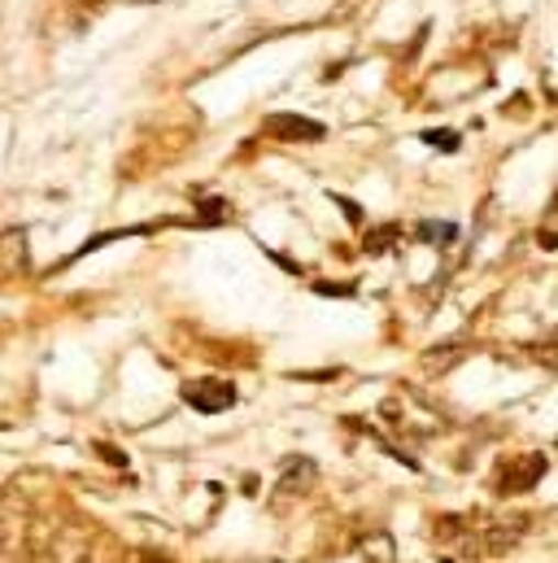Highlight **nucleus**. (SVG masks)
I'll list each match as a JSON object with an SVG mask.
<instances>
[{
  "mask_svg": "<svg viewBox=\"0 0 558 563\" xmlns=\"http://www.w3.org/2000/svg\"><path fill=\"white\" fill-rule=\"evenodd\" d=\"M0 563H31V555H26V507L13 494H0Z\"/></svg>",
  "mask_w": 558,
  "mask_h": 563,
  "instance_id": "f257e3e1",
  "label": "nucleus"
},
{
  "mask_svg": "<svg viewBox=\"0 0 558 563\" xmlns=\"http://www.w3.org/2000/svg\"><path fill=\"white\" fill-rule=\"evenodd\" d=\"M183 402L201 416H223L236 407V385L232 380H219V376H201V380H188L183 385Z\"/></svg>",
  "mask_w": 558,
  "mask_h": 563,
  "instance_id": "f03ea898",
  "label": "nucleus"
},
{
  "mask_svg": "<svg viewBox=\"0 0 558 563\" xmlns=\"http://www.w3.org/2000/svg\"><path fill=\"white\" fill-rule=\"evenodd\" d=\"M267 136H276V141H323L327 136V128L323 123H314V119H305V114H271L267 119Z\"/></svg>",
  "mask_w": 558,
  "mask_h": 563,
  "instance_id": "7ed1b4c3",
  "label": "nucleus"
},
{
  "mask_svg": "<svg viewBox=\"0 0 558 563\" xmlns=\"http://www.w3.org/2000/svg\"><path fill=\"white\" fill-rule=\"evenodd\" d=\"M546 476V454H524L515 459L511 472H502V494H528Z\"/></svg>",
  "mask_w": 558,
  "mask_h": 563,
  "instance_id": "20e7f679",
  "label": "nucleus"
},
{
  "mask_svg": "<svg viewBox=\"0 0 558 563\" xmlns=\"http://www.w3.org/2000/svg\"><path fill=\"white\" fill-rule=\"evenodd\" d=\"M524 525H528L524 516H515L511 525H506V520H502V525H493V529H489V538H484V551H489V555H502V551H511V547L520 542V529H524Z\"/></svg>",
  "mask_w": 558,
  "mask_h": 563,
  "instance_id": "39448f33",
  "label": "nucleus"
},
{
  "mask_svg": "<svg viewBox=\"0 0 558 563\" xmlns=\"http://www.w3.org/2000/svg\"><path fill=\"white\" fill-rule=\"evenodd\" d=\"M423 144H436L440 153H449L458 148V132H423Z\"/></svg>",
  "mask_w": 558,
  "mask_h": 563,
  "instance_id": "423d86ee",
  "label": "nucleus"
},
{
  "mask_svg": "<svg viewBox=\"0 0 558 563\" xmlns=\"http://www.w3.org/2000/svg\"><path fill=\"white\" fill-rule=\"evenodd\" d=\"M398 236V228H380L376 236H367V254H384V245Z\"/></svg>",
  "mask_w": 558,
  "mask_h": 563,
  "instance_id": "0eeeda50",
  "label": "nucleus"
},
{
  "mask_svg": "<svg viewBox=\"0 0 558 563\" xmlns=\"http://www.w3.org/2000/svg\"><path fill=\"white\" fill-rule=\"evenodd\" d=\"M97 450H101V454H105V459H110V463H114V467H123V463H127V454H119V450H114V445H97Z\"/></svg>",
  "mask_w": 558,
  "mask_h": 563,
  "instance_id": "6e6552de",
  "label": "nucleus"
},
{
  "mask_svg": "<svg viewBox=\"0 0 558 563\" xmlns=\"http://www.w3.org/2000/svg\"><path fill=\"white\" fill-rule=\"evenodd\" d=\"M144 563H170V560H144Z\"/></svg>",
  "mask_w": 558,
  "mask_h": 563,
  "instance_id": "1a4fd4ad",
  "label": "nucleus"
}]
</instances>
